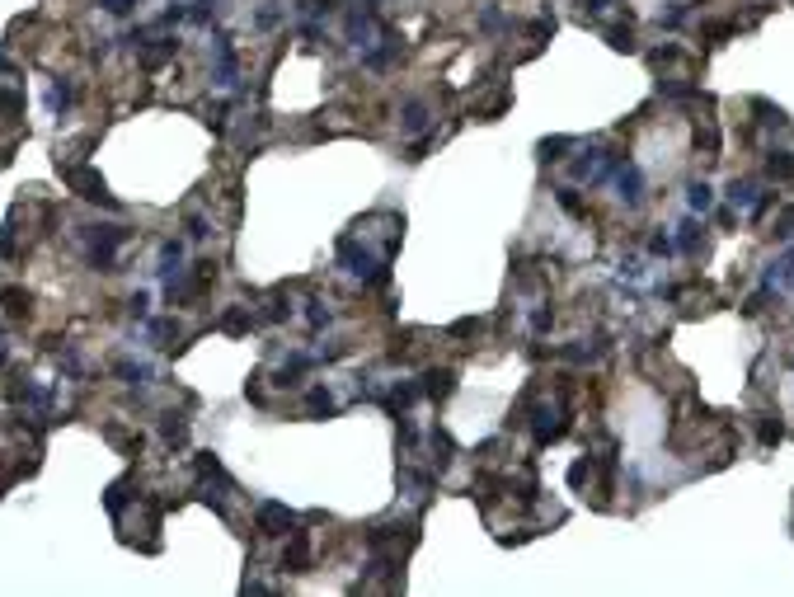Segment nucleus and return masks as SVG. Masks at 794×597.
<instances>
[{
  "label": "nucleus",
  "mask_w": 794,
  "mask_h": 597,
  "mask_svg": "<svg viewBox=\"0 0 794 597\" xmlns=\"http://www.w3.org/2000/svg\"><path fill=\"white\" fill-rule=\"evenodd\" d=\"M66 179L76 184V189L85 193V198H90V203H113L109 193H104V179H99V174H94V169H71Z\"/></svg>",
  "instance_id": "nucleus-1"
},
{
  "label": "nucleus",
  "mask_w": 794,
  "mask_h": 597,
  "mask_svg": "<svg viewBox=\"0 0 794 597\" xmlns=\"http://www.w3.org/2000/svg\"><path fill=\"white\" fill-rule=\"evenodd\" d=\"M258 527L278 536V531H287V527H291V513H287L282 503H263V508H258Z\"/></svg>",
  "instance_id": "nucleus-2"
},
{
  "label": "nucleus",
  "mask_w": 794,
  "mask_h": 597,
  "mask_svg": "<svg viewBox=\"0 0 794 597\" xmlns=\"http://www.w3.org/2000/svg\"><path fill=\"white\" fill-rule=\"evenodd\" d=\"M451 386H456L451 367H442V372H428V376H423V395H451Z\"/></svg>",
  "instance_id": "nucleus-3"
},
{
  "label": "nucleus",
  "mask_w": 794,
  "mask_h": 597,
  "mask_svg": "<svg viewBox=\"0 0 794 597\" xmlns=\"http://www.w3.org/2000/svg\"><path fill=\"white\" fill-rule=\"evenodd\" d=\"M291 569V574H301L306 564H311V541H306V536H296V541H291V551H287V560H282Z\"/></svg>",
  "instance_id": "nucleus-4"
},
{
  "label": "nucleus",
  "mask_w": 794,
  "mask_h": 597,
  "mask_svg": "<svg viewBox=\"0 0 794 597\" xmlns=\"http://www.w3.org/2000/svg\"><path fill=\"white\" fill-rule=\"evenodd\" d=\"M766 169H771V179H794V156L790 151H771Z\"/></svg>",
  "instance_id": "nucleus-5"
},
{
  "label": "nucleus",
  "mask_w": 794,
  "mask_h": 597,
  "mask_svg": "<svg viewBox=\"0 0 794 597\" xmlns=\"http://www.w3.org/2000/svg\"><path fill=\"white\" fill-rule=\"evenodd\" d=\"M785 438V423H780V414H766L761 418V442H766V447H775V442Z\"/></svg>",
  "instance_id": "nucleus-6"
},
{
  "label": "nucleus",
  "mask_w": 794,
  "mask_h": 597,
  "mask_svg": "<svg viewBox=\"0 0 794 597\" xmlns=\"http://www.w3.org/2000/svg\"><path fill=\"white\" fill-rule=\"evenodd\" d=\"M639 189H644V184H639V169L625 165V169H620V193H625L630 203H639Z\"/></svg>",
  "instance_id": "nucleus-7"
},
{
  "label": "nucleus",
  "mask_w": 794,
  "mask_h": 597,
  "mask_svg": "<svg viewBox=\"0 0 794 597\" xmlns=\"http://www.w3.org/2000/svg\"><path fill=\"white\" fill-rule=\"evenodd\" d=\"M428 123V109L423 104H404V132H418Z\"/></svg>",
  "instance_id": "nucleus-8"
},
{
  "label": "nucleus",
  "mask_w": 794,
  "mask_h": 597,
  "mask_svg": "<svg viewBox=\"0 0 794 597\" xmlns=\"http://www.w3.org/2000/svg\"><path fill=\"white\" fill-rule=\"evenodd\" d=\"M606 43L620 47V52H630V47H635V34H630V24H625V29H620V24H615V29H606Z\"/></svg>",
  "instance_id": "nucleus-9"
},
{
  "label": "nucleus",
  "mask_w": 794,
  "mask_h": 597,
  "mask_svg": "<svg viewBox=\"0 0 794 597\" xmlns=\"http://www.w3.org/2000/svg\"><path fill=\"white\" fill-rule=\"evenodd\" d=\"M710 184H691V212H710Z\"/></svg>",
  "instance_id": "nucleus-10"
},
{
  "label": "nucleus",
  "mask_w": 794,
  "mask_h": 597,
  "mask_svg": "<svg viewBox=\"0 0 794 597\" xmlns=\"http://www.w3.org/2000/svg\"><path fill=\"white\" fill-rule=\"evenodd\" d=\"M752 193H757L752 184H738V179L728 184V198H733V207H752Z\"/></svg>",
  "instance_id": "nucleus-11"
},
{
  "label": "nucleus",
  "mask_w": 794,
  "mask_h": 597,
  "mask_svg": "<svg viewBox=\"0 0 794 597\" xmlns=\"http://www.w3.org/2000/svg\"><path fill=\"white\" fill-rule=\"evenodd\" d=\"M775 236H780V240H794V207L775 212Z\"/></svg>",
  "instance_id": "nucleus-12"
},
{
  "label": "nucleus",
  "mask_w": 794,
  "mask_h": 597,
  "mask_svg": "<svg viewBox=\"0 0 794 597\" xmlns=\"http://www.w3.org/2000/svg\"><path fill=\"white\" fill-rule=\"evenodd\" d=\"M221 329H226V334H245V329H249V316H245V311H231V316L221 320Z\"/></svg>",
  "instance_id": "nucleus-13"
},
{
  "label": "nucleus",
  "mask_w": 794,
  "mask_h": 597,
  "mask_svg": "<svg viewBox=\"0 0 794 597\" xmlns=\"http://www.w3.org/2000/svg\"><path fill=\"white\" fill-rule=\"evenodd\" d=\"M311 409H320V414H334V400H329V391H320V386H315V391H311Z\"/></svg>",
  "instance_id": "nucleus-14"
},
{
  "label": "nucleus",
  "mask_w": 794,
  "mask_h": 597,
  "mask_svg": "<svg viewBox=\"0 0 794 597\" xmlns=\"http://www.w3.org/2000/svg\"><path fill=\"white\" fill-rule=\"evenodd\" d=\"M560 207H564V212H573V216H578V212H583L578 193H573V189H560Z\"/></svg>",
  "instance_id": "nucleus-15"
},
{
  "label": "nucleus",
  "mask_w": 794,
  "mask_h": 597,
  "mask_svg": "<svg viewBox=\"0 0 794 597\" xmlns=\"http://www.w3.org/2000/svg\"><path fill=\"white\" fill-rule=\"evenodd\" d=\"M564 146H569V136H555V141H546L541 151H546V160H560V151H564Z\"/></svg>",
  "instance_id": "nucleus-16"
},
{
  "label": "nucleus",
  "mask_w": 794,
  "mask_h": 597,
  "mask_svg": "<svg viewBox=\"0 0 794 597\" xmlns=\"http://www.w3.org/2000/svg\"><path fill=\"white\" fill-rule=\"evenodd\" d=\"M695 245H700V231L686 221V226H682V249H695Z\"/></svg>",
  "instance_id": "nucleus-17"
},
{
  "label": "nucleus",
  "mask_w": 794,
  "mask_h": 597,
  "mask_svg": "<svg viewBox=\"0 0 794 597\" xmlns=\"http://www.w3.org/2000/svg\"><path fill=\"white\" fill-rule=\"evenodd\" d=\"M451 334H480V320H456V325H451Z\"/></svg>",
  "instance_id": "nucleus-18"
},
{
  "label": "nucleus",
  "mask_w": 794,
  "mask_h": 597,
  "mask_svg": "<svg viewBox=\"0 0 794 597\" xmlns=\"http://www.w3.org/2000/svg\"><path fill=\"white\" fill-rule=\"evenodd\" d=\"M649 249H653V254H672V240H668V236H653Z\"/></svg>",
  "instance_id": "nucleus-19"
},
{
  "label": "nucleus",
  "mask_w": 794,
  "mask_h": 597,
  "mask_svg": "<svg viewBox=\"0 0 794 597\" xmlns=\"http://www.w3.org/2000/svg\"><path fill=\"white\" fill-rule=\"evenodd\" d=\"M136 0H104V10H113V14H123V10H132Z\"/></svg>",
  "instance_id": "nucleus-20"
},
{
  "label": "nucleus",
  "mask_w": 794,
  "mask_h": 597,
  "mask_svg": "<svg viewBox=\"0 0 794 597\" xmlns=\"http://www.w3.org/2000/svg\"><path fill=\"white\" fill-rule=\"evenodd\" d=\"M583 5H588V10H593V14H602V10H611L615 0H583Z\"/></svg>",
  "instance_id": "nucleus-21"
}]
</instances>
